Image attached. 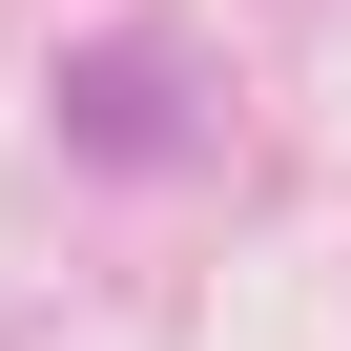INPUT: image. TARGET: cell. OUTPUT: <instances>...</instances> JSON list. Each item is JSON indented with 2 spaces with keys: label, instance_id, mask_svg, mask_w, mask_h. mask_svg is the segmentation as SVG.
<instances>
[{
  "label": "cell",
  "instance_id": "cell-1",
  "mask_svg": "<svg viewBox=\"0 0 351 351\" xmlns=\"http://www.w3.org/2000/svg\"><path fill=\"white\" fill-rule=\"evenodd\" d=\"M83 145H165V62H83Z\"/></svg>",
  "mask_w": 351,
  "mask_h": 351
}]
</instances>
